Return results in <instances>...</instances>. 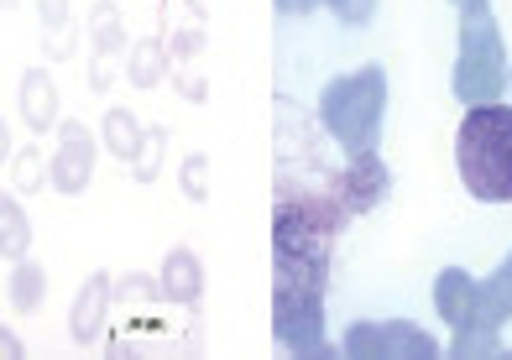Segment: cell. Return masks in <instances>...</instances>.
<instances>
[{"instance_id": "6da1fadb", "label": "cell", "mask_w": 512, "mask_h": 360, "mask_svg": "<svg viewBox=\"0 0 512 360\" xmlns=\"http://www.w3.org/2000/svg\"><path fill=\"white\" fill-rule=\"evenodd\" d=\"M340 220L335 194H283L272 214V334L288 355H335L324 345V277Z\"/></svg>"}, {"instance_id": "7a4b0ae2", "label": "cell", "mask_w": 512, "mask_h": 360, "mask_svg": "<svg viewBox=\"0 0 512 360\" xmlns=\"http://www.w3.org/2000/svg\"><path fill=\"white\" fill-rule=\"evenodd\" d=\"M455 167L465 194L481 204L512 199V110L507 105H471L455 131Z\"/></svg>"}, {"instance_id": "3957f363", "label": "cell", "mask_w": 512, "mask_h": 360, "mask_svg": "<svg viewBox=\"0 0 512 360\" xmlns=\"http://www.w3.org/2000/svg\"><path fill=\"white\" fill-rule=\"evenodd\" d=\"M382 115H387V74H382V63H366V68H356V74H340L319 94V120H324V131L345 147V157L377 152Z\"/></svg>"}, {"instance_id": "277c9868", "label": "cell", "mask_w": 512, "mask_h": 360, "mask_svg": "<svg viewBox=\"0 0 512 360\" xmlns=\"http://www.w3.org/2000/svg\"><path fill=\"white\" fill-rule=\"evenodd\" d=\"M507 47L497 32L492 6L460 11V58H455V94L471 105H497V94L507 89Z\"/></svg>"}, {"instance_id": "5b68a950", "label": "cell", "mask_w": 512, "mask_h": 360, "mask_svg": "<svg viewBox=\"0 0 512 360\" xmlns=\"http://www.w3.org/2000/svg\"><path fill=\"white\" fill-rule=\"evenodd\" d=\"M387 167H382V157L377 152H361V157H351V167L335 178V199L345 204V214H366V209H377L382 199H387Z\"/></svg>"}, {"instance_id": "8992f818", "label": "cell", "mask_w": 512, "mask_h": 360, "mask_svg": "<svg viewBox=\"0 0 512 360\" xmlns=\"http://www.w3.org/2000/svg\"><path fill=\"white\" fill-rule=\"evenodd\" d=\"M89 173H95V141H89V131L79 126V120H68L63 136H58V157H53L48 183L58 188V194H84Z\"/></svg>"}, {"instance_id": "52a82bcc", "label": "cell", "mask_w": 512, "mask_h": 360, "mask_svg": "<svg viewBox=\"0 0 512 360\" xmlns=\"http://www.w3.org/2000/svg\"><path fill=\"white\" fill-rule=\"evenodd\" d=\"M507 319H512V256L486 282H476V308L465 329H502Z\"/></svg>"}, {"instance_id": "ba28073f", "label": "cell", "mask_w": 512, "mask_h": 360, "mask_svg": "<svg viewBox=\"0 0 512 360\" xmlns=\"http://www.w3.org/2000/svg\"><path fill=\"white\" fill-rule=\"evenodd\" d=\"M434 308L445 314V324L465 329V324H471V308H476V277L460 272V267L439 272L434 277Z\"/></svg>"}, {"instance_id": "9c48e42d", "label": "cell", "mask_w": 512, "mask_h": 360, "mask_svg": "<svg viewBox=\"0 0 512 360\" xmlns=\"http://www.w3.org/2000/svg\"><path fill=\"white\" fill-rule=\"evenodd\" d=\"M204 293V267H199V256L189 246H173L168 261H162V298H173V303H199Z\"/></svg>"}, {"instance_id": "30bf717a", "label": "cell", "mask_w": 512, "mask_h": 360, "mask_svg": "<svg viewBox=\"0 0 512 360\" xmlns=\"http://www.w3.org/2000/svg\"><path fill=\"white\" fill-rule=\"evenodd\" d=\"M439 345L418 324H377V360H434Z\"/></svg>"}, {"instance_id": "8fae6325", "label": "cell", "mask_w": 512, "mask_h": 360, "mask_svg": "<svg viewBox=\"0 0 512 360\" xmlns=\"http://www.w3.org/2000/svg\"><path fill=\"white\" fill-rule=\"evenodd\" d=\"M105 308H110V277L105 272H95L84 282V293H79V303H74V340H95V334L105 329Z\"/></svg>"}, {"instance_id": "7c38bea8", "label": "cell", "mask_w": 512, "mask_h": 360, "mask_svg": "<svg viewBox=\"0 0 512 360\" xmlns=\"http://www.w3.org/2000/svg\"><path fill=\"white\" fill-rule=\"evenodd\" d=\"M21 110H27V126L32 131H48L53 126V110H58V94H53V79L32 68L27 79H21Z\"/></svg>"}, {"instance_id": "4fadbf2b", "label": "cell", "mask_w": 512, "mask_h": 360, "mask_svg": "<svg viewBox=\"0 0 512 360\" xmlns=\"http://www.w3.org/2000/svg\"><path fill=\"white\" fill-rule=\"evenodd\" d=\"M27 251H32L27 209H16L11 194H0V256H6V261H27Z\"/></svg>"}, {"instance_id": "5bb4252c", "label": "cell", "mask_w": 512, "mask_h": 360, "mask_svg": "<svg viewBox=\"0 0 512 360\" xmlns=\"http://www.w3.org/2000/svg\"><path fill=\"white\" fill-rule=\"evenodd\" d=\"M105 147L115 152V157H142V147H147V131L136 126V115L131 110H110L105 115Z\"/></svg>"}, {"instance_id": "9a60e30c", "label": "cell", "mask_w": 512, "mask_h": 360, "mask_svg": "<svg viewBox=\"0 0 512 360\" xmlns=\"http://www.w3.org/2000/svg\"><path fill=\"white\" fill-rule=\"evenodd\" d=\"M42 287H48V277H42L37 261H16V272H11V303L21 308V314H37V308H42Z\"/></svg>"}, {"instance_id": "2e32d148", "label": "cell", "mask_w": 512, "mask_h": 360, "mask_svg": "<svg viewBox=\"0 0 512 360\" xmlns=\"http://www.w3.org/2000/svg\"><path fill=\"white\" fill-rule=\"evenodd\" d=\"M157 79H162V47L157 42H136V53H131V84L152 89Z\"/></svg>"}, {"instance_id": "e0dca14e", "label": "cell", "mask_w": 512, "mask_h": 360, "mask_svg": "<svg viewBox=\"0 0 512 360\" xmlns=\"http://www.w3.org/2000/svg\"><path fill=\"white\" fill-rule=\"evenodd\" d=\"M95 42H100V63H95V84H100V74H105V53H115V47H121V16H115L110 6L95 11Z\"/></svg>"}, {"instance_id": "ac0fdd59", "label": "cell", "mask_w": 512, "mask_h": 360, "mask_svg": "<svg viewBox=\"0 0 512 360\" xmlns=\"http://www.w3.org/2000/svg\"><path fill=\"white\" fill-rule=\"evenodd\" d=\"M450 355H460V360H471V355H502L497 329H460L455 345H450Z\"/></svg>"}, {"instance_id": "d6986e66", "label": "cell", "mask_w": 512, "mask_h": 360, "mask_svg": "<svg viewBox=\"0 0 512 360\" xmlns=\"http://www.w3.org/2000/svg\"><path fill=\"white\" fill-rule=\"evenodd\" d=\"M340 355H351V360H377V324H351V334H345V345Z\"/></svg>"}, {"instance_id": "ffe728a7", "label": "cell", "mask_w": 512, "mask_h": 360, "mask_svg": "<svg viewBox=\"0 0 512 360\" xmlns=\"http://www.w3.org/2000/svg\"><path fill=\"white\" fill-rule=\"evenodd\" d=\"M345 27H366L371 16H377V0H340V6H330Z\"/></svg>"}, {"instance_id": "44dd1931", "label": "cell", "mask_w": 512, "mask_h": 360, "mask_svg": "<svg viewBox=\"0 0 512 360\" xmlns=\"http://www.w3.org/2000/svg\"><path fill=\"white\" fill-rule=\"evenodd\" d=\"M204 157H189V162H183V194H189V199H204L209 194V183H204Z\"/></svg>"}, {"instance_id": "7402d4cb", "label": "cell", "mask_w": 512, "mask_h": 360, "mask_svg": "<svg viewBox=\"0 0 512 360\" xmlns=\"http://www.w3.org/2000/svg\"><path fill=\"white\" fill-rule=\"evenodd\" d=\"M157 152H162V131H152V141L142 147V157H136V178H157Z\"/></svg>"}, {"instance_id": "603a6c76", "label": "cell", "mask_w": 512, "mask_h": 360, "mask_svg": "<svg viewBox=\"0 0 512 360\" xmlns=\"http://www.w3.org/2000/svg\"><path fill=\"white\" fill-rule=\"evenodd\" d=\"M63 16H68L63 0H42V21H48V27H63Z\"/></svg>"}, {"instance_id": "cb8c5ba5", "label": "cell", "mask_w": 512, "mask_h": 360, "mask_svg": "<svg viewBox=\"0 0 512 360\" xmlns=\"http://www.w3.org/2000/svg\"><path fill=\"white\" fill-rule=\"evenodd\" d=\"M16 355H21V340H16L6 324H0V360H16Z\"/></svg>"}, {"instance_id": "d4e9b609", "label": "cell", "mask_w": 512, "mask_h": 360, "mask_svg": "<svg viewBox=\"0 0 512 360\" xmlns=\"http://www.w3.org/2000/svg\"><path fill=\"white\" fill-rule=\"evenodd\" d=\"M314 6H319V0H277V11H288V16H304Z\"/></svg>"}, {"instance_id": "484cf974", "label": "cell", "mask_w": 512, "mask_h": 360, "mask_svg": "<svg viewBox=\"0 0 512 360\" xmlns=\"http://www.w3.org/2000/svg\"><path fill=\"white\" fill-rule=\"evenodd\" d=\"M32 167H37V157H21V167H16V178H21V183H27V188L37 183V173H32Z\"/></svg>"}, {"instance_id": "4316f807", "label": "cell", "mask_w": 512, "mask_h": 360, "mask_svg": "<svg viewBox=\"0 0 512 360\" xmlns=\"http://www.w3.org/2000/svg\"><path fill=\"white\" fill-rule=\"evenodd\" d=\"M6 152H11V141H6V126H0V162H6Z\"/></svg>"}, {"instance_id": "83f0119b", "label": "cell", "mask_w": 512, "mask_h": 360, "mask_svg": "<svg viewBox=\"0 0 512 360\" xmlns=\"http://www.w3.org/2000/svg\"><path fill=\"white\" fill-rule=\"evenodd\" d=\"M471 6H486V0H455V11H471Z\"/></svg>"}, {"instance_id": "f1b7e54d", "label": "cell", "mask_w": 512, "mask_h": 360, "mask_svg": "<svg viewBox=\"0 0 512 360\" xmlns=\"http://www.w3.org/2000/svg\"><path fill=\"white\" fill-rule=\"evenodd\" d=\"M507 89H512V74H507Z\"/></svg>"}, {"instance_id": "f546056e", "label": "cell", "mask_w": 512, "mask_h": 360, "mask_svg": "<svg viewBox=\"0 0 512 360\" xmlns=\"http://www.w3.org/2000/svg\"><path fill=\"white\" fill-rule=\"evenodd\" d=\"M330 6H340V0H330Z\"/></svg>"}]
</instances>
